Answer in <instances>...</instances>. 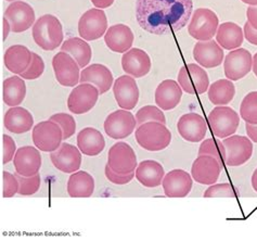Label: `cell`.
<instances>
[{
    "label": "cell",
    "instance_id": "obj_2",
    "mask_svg": "<svg viewBox=\"0 0 257 241\" xmlns=\"http://www.w3.org/2000/svg\"><path fill=\"white\" fill-rule=\"evenodd\" d=\"M33 38L42 49L55 50L63 42L62 24L52 15L40 17L33 26Z\"/></svg>",
    "mask_w": 257,
    "mask_h": 241
},
{
    "label": "cell",
    "instance_id": "obj_44",
    "mask_svg": "<svg viewBox=\"0 0 257 241\" xmlns=\"http://www.w3.org/2000/svg\"><path fill=\"white\" fill-rule=\"evenodd\" d=\"M17 153V145L15 139L9 135L3 136V164H8L15 159Z\"/></svg>",
    "mask_w": 257,
    "mask_h": 241
},
{
    "label": "cell",
    "instance_id": "obj_40",
    "mask_svg": "<svg viewBox=\"0 0 257 241\" xmlns=\"http://www.w3.org/2000/svg\"><path fill=\"white\" fill-rule=\"evenodd\" d=\"M51 120L61 126L63 131V139H69L76 131V122L71 114L67 113H57L50 117Z\"/></svg>",
    "mask_w": 257,
    "mask_h": 241
},
{
    "label": "cell",
    "instance_id": "obj_3",
    "mask_svg": "<svg viewBox=\"0 0 257 241\" xmlns=\"http://www.w3.org/2000/svg\"><path fill=\"white\" fill-rule=\"evenodd\" d=\"M135 137L141 148L148 151H162L172 143V133L165 124L147 122L137 126Z\"/></svg>",
    "mask_w": 257,
    "mask_h": 241
},
{
    "label": "cell",
    "instance_id": "obj_26",
    "mask_svg": "<svg viewBox=\"0 0 257 241\" xmlns=\"http://www.w3.org/2000/svg\"><path fill=\"white\" fill-rule=\"evenodd\" d=\"M135 175L138 182L147 188H155L163 183L165 176L164 167L154 160H145L137 166Z\"/></svg>",
    "mask_w": 257,
    "mask_h": 241
},
{
    "label": "cell",
    "instance_id": "obj_24",
    "mask_svg": "<svg viewBox=\"0 0 257 241\" xmlns=\"http://www.w3.org/2000/svg\"><path fill=\"white\" fill-rule=\"evenodd\" d=\"M104 42L113 52L125 53L134 44L133 31L125 24L112 25L104 34Z\"/></svg>",
    "mask_w": 257,
    "mask_h": 241
},
{
    "label": "cell",
    "instance_id": "obj_15",
    "mask_svg": "<svg viewBox=\"0 0 257 241\" xmlns=\"http://www.w3.org/2000/svg\"><path fill=\"white\" fill-rule=\"evenodd\" d=\"M222 167L212 156L202 155L193 161L191 176L193 180L201 185H214L217 183Z\"/></svg>",
    "mask_w": 257,
    "mask_h": 241
},
{
    "label": "cell",
    "instance_id": "obj_37",
    "mask_svg": "<svg viewBox=\"0 0 257 241\" xmlns=\"http://www.w3.org/2000/svg\"><path fill=\"white\" fill-rule=\"evenodd\" d=\"M240 115L245 123L257 125V91H251L243 98Z\"/></svg>",
    "mask_w": 257,
    "mask_h": 241
},
{
    "label": "cell",
    "instance_id": "obj_52",
    "mask_svg": "<svg viewBox=\"0 0 257 241\" xmlns=\"http://www.w3.org/2000/svg\"><path fill=\"white\" fill-rule=\"evenodd\" d=\"M254 74L257 76V52L254 55L253 57V68H252Z\"/></svg>",
    "mask_w": 257,
    "mask_h": 241
},
{
    "label": "cell",
    "instance_id": "obj_1",
    "mask_svg": "<svg viewBox=\"0 0 257 241\" xmlns=\"http://www.w3.org/2000/svg\"><path fill=\"white\" fill-rule=\"evenodd\" d=\"M192 0H137L136 18L140 28L154 35L179 32L188 24Z\"/></svg>",
    "mask_w": 257,
    "mask_h": 241
},
{
    "label": "cell",
    "instance_id": "obj_42",
    "mask_svg": "<svg viewBox=\"0 0 257 241\" xmlns=\"http://www.w3.org/2000/svg\"><path fill=\"white\" fill-rule=\"evenodd\" d=\"M45 71V62L43 58L38 56L37 53L32 52V62L29 66V69L22 74H20L24 79H36L43 75Z\"/></svg>",
    "mask_w": 257,
    "mask_h": 241
},
{
    "label": "cell",
    "instance_id": "obj_35",
    "mask_svg": "<svg viewBox=\"0 0 257 241\" xmlns=\"http://www.w3.org/2000/svg\"><path fill=\"white\" fill-rule=\"evenodd\" d=\"M235 87L230 79H218L208 87V99L213 104L226 105L233 100Z\"/></svg>",
    "mask_w": 257,
    "mask_h": 241
},
{
    "label": "cell",
    "instance_id": "obj_50",
    "mask_svg": "<svg viewBox=\"0 0 257 241\" xmlns=\"http://www.w3.org/2000/svg\"><path fill=\"white\" fill-rule=\"evenodd\" d=\"M3 25H4V28H3V30H4V37H3V40L5 42V40H6L7 38H8L9 33H10V31H11V25H10V22L8 21V19L4 18V20H3Z\"/></svg>",
    "mask_w": 257,
    "mask_h": 241
},
{
    "label": "cell",
    "instance_id": "obj_49",
    "mask_svg": "<svg viewBox=\"0 0 257 241\" xmlns=\"http://www.w3.org/2000/svg\"><path fill=\"white\" fill-rule=\"evenodd\" d=\"M90 2L97 9H105L113 5L114 0H90Z\"/></svg>",
    "mask_w": 257,
    "mask_h": 241
},
{
    "label": "cell",
    "instance_id": "obj_23",
    "mask_svg": "<svg viewBox=\"0 0 257 241\" xmlns=\"http://www.w3.org/2000/svg\"><path fill=\"white\" fill-rule=\"evenodd\" d=\"M193 58L203 68L213 69L222 63L225 55L219 44L212 39L195 44L193 47Z\"/></svg>",
    "mask_w": 257,
    "mask_h": 241
},
{
    "label": "cell",
    "instance_id": "obj_29",
    "mask_svg": "<svg viewBox=\"0 0 257 241\" xmlns=\"http://www.w3.org/2000/svg\"><path fill=\"white\" fill-rule=\"evenodd\" d=\"M5 65L11 73L22 74L32 62V52L28 47L15 45L9 47L5 53Z\"/></svg>",
    "mask_w": 257,
    "mask_h": 241
},
{
    "label": "cell",
    "instance_id": "obj_18",
    "mask_svg": "<svg viewBox=\"0 0 257 241\" xmlns=\"http://www.w3.org/2000/svg\"><path fill=\"white\" fill-rule=\"evenodd\" d=\"M163 190L168 198H185L190 193L193 186V178L188 172L175 169L165 174L163 183Z\"/></svg>",
    "mask_w": 257,
    "mask_h": 241
},
{
    "label": "cell",
    "instance_id": "obj_9",
    "mask_svg": "<svg viewBox=\"0 0 257 241\" xmlns=\"http://www.w3.org/2000/svg\"><path fill=\"white\" fill-rule=\"evenodd\" d=\"M100 91L90 83H80L67 98V108L74 114H85L96 105Z\"/></svg>",
    "mask_w": 257,
    "mask_h": 241
},
{
    "label": "cell",
    "instance_id": "obj_8",
    "mask_svg": "<svg viewBox=\"0 0 257 241\" xmlns=\"http://www.w3.org/2000/svg\"><path fill=\"white\" fill-rule=\"evenodd\" d=\"M107 165L117 174L126 175L136 171L137 157L131 145L124 142L114 144L107 153Z\"/></svg>",
    "mask_w": 257,
    "mask_h": 241
},
{
    "label": "cell",
    "instance_id": "obj_17",
    "mask_svg": "<svg viewBox=\"0 0 257 241\" xmlns=\"http://www.w3.org/2000/svg\"><path fill=\"white\" fill-rule=\"evenodd\" d=\"M114 97L118 106L131 111L135 109L139 101V88L135 79L131 75H121L113 84Z\"/></svg>",
    "mask_w": 257,
    "mask_h": 241
},
{
    "label": "cell",
    "instance_id": "obj_46",
    "mask_svg": "<svg viewBox=\"0 0 257 241\" xmlns=\"http://www.w3.org/2000/svg\"><path fill=\"white\" fill-rule=\"evenodd\" d=\"M243 33H244V37L246 38V40L249 44L257 46V30H255L248 22L244 24Z\"/></svg>",
    "mask_w": 257,
    "mask_h": 241
},
{
    "label": "cell",
    "instance_id": "obj_39",
    "mask_svg": "<svg viewBox=\"0 0 257 241\" xmlns=\"http://www.w3.org/2000/svg\"><path fill=\"white\" fill-rule=\"evenodd\" d=\"M19 180V195L21 196H32L36 193L40 188V183H42V178H40L39 174H36L34 176L26 177L23 175H20L19 173H15Z\"/></svg>",
    "mask_w": 257,
    "mask_h": 241
},
{
    "label": "cell",
    "instance_id": "obj_36",
    "mask_svg": "<svg viewBox=\"0 0 257 241\" xmlns=\"http://www.w3.org/2000/svg\"><path fill=\"white\" fill-rule=\"evenodd\" d=\"M202 155L214 157L218 161L221 167L226 165V148L220 139L208 138L203 140L199 148V156Z\"/></svg>",
    "mask_w": 257,
    "mask_h": 241
},
{
    "label": "cell",
    "instance_id": "obj_21",
    "mask_svg": "<svg viewBox=\"0 0 257 241\" xmlns=\"http://www.w3.org/2000/svg\"><path fill=\"white\" fill-rule=\"evenodd\" d=\"M42 155L38 148H34L32 146L21 147L17 150V153L13 159L16 172L20 175L26 177L34 176L38 174L42 167Z\"/></svg>",
    "mask_w": 257,
    "mask_h": 241
},
{
    "label": "cell",
    "instance_id": "obj_32",
    "mask_svg": "<svg viewBox=\"0 0 257 241\" xmlns=\"http://www.w3.org/2000/svg\"><path fill=\"white\" fill-rule=\"evenodd\" d=\"M216 42L222 49L234 50L240 48L244 39V33L238 24L233 22H225L218 26L216 33Z\"/></svg>",
    "mask_w": 257,
    "mask_h": 241
},
{
    "label": "cell",
    "instance_id": "obj_28",
    "mask_svg": "<svg viewBox=\"0 0 257 241\" xmlns=\"http://www.w3.org/2000/svg\"><path fill=\"white\" fill-rule=\"evenodd\" d=\"M77 147L85 156L97 157L104 150L105 140L98 130L85 127L77 134Z\"/></svg>",
    "mask_w": 257,
    "mask_h": 241
},
{
    "label": "cell",
    "instance_id": "obj_16",
    "mask_svg": "<svg viewBox=\"0 0 257 241\" xmlns=\"http://www.w3.org/2000/svg\"><path fill=\"white\" fill-rule=\"evenodd\" d=\"M50 160L59 171L72 174L77 172L82 165V153L78 147L62 143L56 151L50 152Z\"/></svg>",
    "mask_w": 257,
    "mask_h": 241
},
{
    "label": "cell",
    "instance_id": "obj_27",
    "mask_svg": "<svg viewBox=\"0 0 257 241\" xmlns=\"http://www.w3.org/2000/svg\"><path fill=\"white\" fill-rule=\"evenodd\" d=\"M80 83H90L99 89L100 93L109 91L113 85L112 72L103 64H92L85 68L80 73Z\"/></svg>",
    "mask_w": 257,
    "mask_h": 241
},
{
    "label": "cell",
    "instance_id": "obj_19",
    "mask_svg": "<svg viewBox=\"0 0 257 241\" xmlns=\"http://www.w3.org/2000/svg\"><path fill=\"white\" fill-rule=\"evenodd\" d=\"M13 33H22L31 29L35 22V11L32 7L21 0L12 3L5 12Z\"/></svg>",
    "mask_w": 257,
    "mask_h": 241
},
{
    "label": "cell",
    "instance_id": "obj_11",
    "mask_svg": "<svg viewBox=\"0 0 257 241\" xmlns=\"http://www.w3.org/2000/svg\"><path fill=\"white\" fill-rule=\"evenodd\" d=\"M52 68L60 85L64 87H76L80 79L79 65L71 55L61 51L52 59Z\"/></svg>",
    "mask_w": 257,
    "mask_h": 241
},
{
    "label": "cell",
    "instance_id": "obj_12",
    "mask_svg": "<svg viewBox=\"0 0 257 241\" xmlns=\"http://www.w3.org/2000/svg\"><path fill=\"white\" fill-rule=\"evenodd\" d=\"M226 148V165L240 166L246 163L253 155V142L248 137L231 135L222 139Z\"/></svg>",
    "mask_w": 257,
    "mask_h": 241
},
{
    "label": "cell",
    "instance_id": "obj_38",
    "mask_svg": "<svg viewBox=\"0 0 257 241\" xmlns=\"http://www.w3.org/2000/svg\"><path fill=\"white\" fill-rule=\"evenodd\" d=\"M136 119L137 126L143 125L147 122H160L163 124L166 123V117L163 111L159 106L155 105H146L144 108H141L136 113Z\"/></svg>",
    "mask_w": 257,
    "mask_h": 241
},
{
    "label": "cell",
    "instance_id": "obj_7",
    "mask_svg": "<svg viewBox=\"0 0 257 241\" xmlns=\"http://www.w3.org/2000/svg\"><path fill=\"white\" fill-rule=\"evenodd\" d=\"M178 84L189 95H202L209 87V78L204 69L195 63L182 66L178 73Z\"/></svg>",
    "mask_w": 257,
    "mask_h": 241
},
{
    "label": "cell",
    "instance_id": "obj_34",
    "mask_svg": "<svg viewBox=\"0 0 257 241\" xmlns=\"http://www.w3.org/2000/svg\"><path fill=\"white\" fill-rule=\"evenodd\" d=\"M26 96V85L21 76H11L3 83V99L9 106H18Z\"/></svg>",
    "mask_w": 257,
    "mask_h": 241
},
{
    "label": "cell",
    "instance_id": "obj_4",
    "mask_svg": "<svg viewBox=\"0 0 257 241\" xmlns=\"http://www.w3.org/2000/svg\"><path fill=\"white\" fill-rule=\"evenodd\" d=\"M208 125L217 138H227L238 131L240 116L233 109L227 105H218L209 112Z\"/></svg>",
    "mask_w": 257,
    "mask_h": 241
},
{
    "label": "cell",
    "instance_id": "obj_13",
    "mask_svg": "<svg viewBox=\"0 0 257 241\" xmlns=\"http://www.w3.org/2000/svg\"><path fill=\"white\" fill-rule=\"evenodd\" d=\"M107 31V19L102 9H90L80 17L78 33L80 37L88 42L99 39Z\"/></svg>",
    "mask_w": 257,
    "mask_h": 241
},
{
    "label": "cell",
    "instance_id": "obj_25",
    "mask_svg": "<svg viewBox=\"0 0 257 241\" xmlns=\"http://www.w3.org/2000/svg\"><path fill=\"white\" fill-rule=\"evenodd\" d=\"M182 97V88L173 79H165L155 90V103L163 111H170L177 106Z\"/></svg>",
    "mask_w": 257,
    "mask_h": 241
},
{
    "label": "cell",
    "instance_id": "obj_45",
    "mask_svg": "<svg viewBox=\"0 0 257 241\" xmlns=\"http://www.w3.org/2000/svg\"><path fill=\"white\" fill-rule=\"evenodd\" d=\"M104 174H105V177L107 178V180H110V182L114 185H126L128 183H131L134 179V177L136 176L135 175V172L126 174V175H121V174L115 173L107 164L105 165Z\"/></svg>",
    "mask_w": 257,
    "mask_h": 241
},
{
    "label": "cell",
    "instance_id": "obj_51",
    "mask_svg": "<svg viewBox=\"0 0 257 241\" xmlns=\"http://www.w3.org/2000/svg\"><path fill=\"white\" fill-rule=\"evenodd\" d=\"M251 183H252V187L253 189L257 192V169L253 172L252 174V178H251Z\"/></svg>",
    "mask_w": 257,
    "mask_h": 241
},
{
    "label": "cell",
    "instance_id": "obj_6",
    "mask_svg": "<svg viewBox=\"0 0 257 241\" xmlns=\"http://www.w3.org/2000/svg\"><path fill=\"white\" fill-rule=\"evenodd\" d=\"M32 138L34 145L40 151L53 152L62 144L63 131L51 119L43 120L34 126Z\"/></svg>",
    "mask_w": 257,
    "mask_h": 241
},
{
    "label": "cell",
    "instance_id": "obj_43",
    "mask_svg": "<svg viewBox=\"0 0 257 241\" xmlns=\"http://www.w3.org/2000/svg\"><path fill=\"white\" fill-rule=\"evenodd\" d=\"M19 180L15 174L10 172H3V197L12 198L19 193Z\"/></svg>",
    "mask_w": 257,
    "mask_h": 241
},
{
    "label": "cell",
    "instance_id": "obj_14",
    "mask_svg": "<svg viewBox=\"0 0 257 241\" xmlns=\"http://www.w3.org/2000/svg\"><path fill=\"white\" fill-rule=\"evenodd\" d=\"M253 68V57L251 52L244 48L230 51L225 58L224 70L228 79L239 80L246 76Z\"/></svg>",
    "mask_w": 257,
    "mask_h": 241
},
{
    "label": "cell",
    "instance_id": "obj_22",
    "mask_svg": "<svg viewBox=\"0 0 257 241\" xmlns=\"http://www.w3.org/2000/svg\"><path fill=\"white\" fill-rule=\"evenodd\" d=\"M151 59L148 53L139 48H132L121 57V68L126 74L135 78L146 76L151 70Z\"/></svg>",
    "mask_w": 257,
    "mask_h": 241
},
{
    "label": "cell",
    "instance_id": "obj_54",
    "mask_svg": "<svg viewBox=\"0 0 257 241\" xmlns=\"http://www.w3.org/2000/svg\"><path fill=\"white\" fill-rule=\"evenodd\" d=\"M7 2H15V0H7Z\"/></svg>",
    "mask_w": 257,
    "mask_h": 241
},
{
    "label": "cell",
    "instance_id": "obj_33",
    "mask_svg": "<svg viewBox=\"0 0 257 241\" xmlns=\"http://www.w3.org/2000/svg\"><path fill=\"white\" fill-rule=\"evenodd\" d=\"M61 51L67 52L76 60L80 69H84L91 61L92 51L89 44L83 38L72 37L61 45Z\"/></svg>",
    "mask_w": 257,
    "mask_h": 241
},
{
    "label": "cell",
    "instance_id": "obj_5",
    "mask_svg": "<svg viewBox=\"0 0 257 241\" xmlns=\"http://www.w3.org/2000/svg\"><path fill=\"white\" fill-rule=\"evenodd\" d=\"M219 20L216 13L207 8H199L194 11L188 32L190 36L200 42L212 40L217 33Z\"/></svg>",
    "mask_w": 257,
    "mask_h": 241
},
{
    "label": "cell",
    "instance_id": "obj_10",
    "mask_svg": "<svg viewBox=\"0 0 257 241\" xmlns=\"http://www.w3.org/2000/svg\"><path fill=\"white\" fill-rule=\"evenodd\" d=\"M137 119L128 110H117L110 113L104 120V132L112 139H124L136 130Z\"/></svg>",
    "mask_w": 257,
    "mask_h": 241
},
{
    "label": "cell",
    "instance_id": "obj_48",
    "mask_svg": "<svg viewBox=\"0 0 257 241\" xmlns=\"http://www.w3.org/2000/svg\"><path fill=\"white\" fill-rule=\"evenodd\" d=\"M245 131L248 138L252 140L253 143L257 144V125H252V124H245Z\"/></svg>",
    "mask_w": 257,
    "mask_h": 241
},
{
    "label": "cell",
    "instance_id": "obj_31",
    "mask_svg": "<svg viewBox=\"0 0 257 241\" xmlns=\"http://www.w3.org/2000/svg\"><path fill=\"white\" fill-rule=\"evenodd\" d=\"M66 190L72 198H89L94 191V178L85 171L72 173L67 180Z\"/></svg>",
    "mask_w": 257,
    "mask_h": 241
},
{
    "label": "cell",
    "instance_id": "obj_20",
    "mask_svg": "<svg viewBox=\"0 0 257 241\" xmlns=\"http://www.w3.org/2000/svg\"><path fill=\"white\" fill-rule=\"evenodd\" d=\"M177 131L179 135L189 143L203 142L207 133L205 119L197 113H187L182 115L177 122Z\"/></svg>",
    "mask_w": 257,
    "mask_h": 241
},
{
    "label": "cell",
    "instance_id": "obj_47",
    "mask_svg": "<svg viewBox=\"0 0 257 241\" xmlns=\"http://www.w3.org/2000/svg\"><path fill=\"white\" fill-rule=\"evenodd\" d=\"M247 22L257 30V6H249L246 10Z\"/></svg>",
    "mask_w": 257,
    "mask_h": 241
},
{
    "label": "cell",
    "instance_id": "obj_30",
    "mask_svg": "<svg viewBox=\"0 0 257 241\" xmlns=\"http://www.w3.org/2000/svg\"><path fill=\"white\" fill-rule=\"evenodd\" d=\"M4 124L7 131L15 134H23L32 130L34 117L30 111L21 106H11L6 112Z\"/></svg>",
    "mask_w": 257,
    "mask_h": 241
},
{
    "label": "cell",
    "instance_id": "obj_41",
    "mask_svg": "<svg viewBox=\"0 0 257 241\" xmlns=\"http://www.w3.org/2000/svg\"><path fill=\"white\" fill-rule=\"evenodd\" d=\"M204 198H234L235 191L233 187L228 183L214 184L205 190Z\"/></svg>",
    "mask_w": 257,
    "mask_h": 241
},
{
    "label": "cell",
    "instance_id": "obj_53",
    "mask_svg": "<svg viewBox=\"0 0 257 241\" xmlns=\"http://www.w3.org/2000/svg\"><path fill=\"white\" fill-rule=\"evenodd\" d=\"M241 2L248 6H257V0H241Z\"/></svg>",
    "mask_w": 257,
    "mask_h": 241
}]
</instances>
